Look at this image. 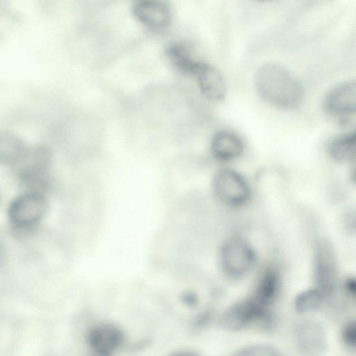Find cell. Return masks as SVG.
<instances>
[{
	"instance_id": "obj_1",
	"label": "cell",
	"mask_w": 356,
	"mask_h": 356,
	"mask_svg": "<svg viewBox=\"0 0 356 356\" xmlns=\"http://www.w3.org/2000/svg\"><path fill=\"white\" fill-rule=\"evenodd\" d=\"M254 79L258 95L273 106L293 109L302 101L304 89L300 80L280 64L262 65L257 70Z\"/></svg>"
},
{
	"instance_id": "obj_2",
	"label": "cell",
	"mask_w": 356,
	"mask_h": 356,
	"mask_svg": "<svg viewBox=\"0 0 356 356\" xmlns=\"http://www.w3.org/2000/svg\"><path fill=\"white\" fill-rule=\"evenodd\" d=\"M52 152L44 144L29 147L15 168L19 181L26 191L44 194L49 186V171Z\"/></svg>"
},
{
	"instance_id": "obj_3",
	"label": "cell",
	"mask_w": 356,
	"mask_h": 356,
	"mask_svg": "<svg viewBox=\"0 0 356 356\" xmlns=\"http://www.w3.org/2000/svg\"><path fill=\"white\" fill-rule=\"evenodd\" d=\"M47 208L48 202L44 194L25 191L10 202L8 215L15 229L26 231L39 223Z\"/></svg>"
},
{
	"instance_id": "obj_4",
	"label": "cell",
	"mask_w": 356,
	"mask_h": 356,
	"mask_svg": "<svg viewBox=\"0 0 356 356\" xmlns=\"http://www.w3.org/2000/svg\"><path fill=\"white\" fill-rule=\"evenodd\" d=\"M220 261L226 275L232 277H240L253 268L255 254L248 242L240 238H232L222 245Z\"/></svg>"
},
{
	"instance_id": "obj_5",
	"label": "cell",
	"mask_w": 356,
	"mask_h": 356,
	"mask_svg": "<svg viewBox=\"0 0 356 356\" xmlns=\"http://www.w3.org/2000/svg\"><path fill=\"white\" fill-rule=\"evenodd\" d=\"M213 191L218 199L231 207H240L248 202L250 188L245 178L230 168L218 170L213 179Z\"/></svg>"
},
{
	"instance_id": "obj_6",
	"label": "cell",
	"mask_w": 356,
	"mask_h": 356,
	"mask_svg": "<svg viewBox=\"0 0 356 356\" xmlns=\"http://www.w3.org/2000/svg\"><path fill=\"white\" fill-rule=\"evenodd\" d=\"M314 259L316 289L324 296H328L335 287L337 275L335 254L328 241L321 240L317 243Z\"/></svg>"
},
{
	"instance_id": "obj_7",
	"label": "cell",
	"mask_w": 356,
	"mask_h": 356,
	"mask_svg": "<svg viewBox=\"0 0 356 356\" xmlns=\"http://www.w3.org/2000/svg\"><path fill=\"white\" fill-rule=\"evenodd\" d=\"M324 111L332 118L343 120L356 111V81L348 80L328 91L323 102Z\"/></svg>"
},
{
	"instance_id": "obj_8",
	"label": "cell",
	"mask_w": 356,
	"mask_h": 356,
	"mask_svg": "<svg viewBox=\"0 0 356 356\" xmlns=\"http://www.w3.org/2000/svg\"><path fill=\"white\" fill-rule=\"evenodd\" d=\"M87 342L95 356H111L122 346V330L112 323L93 325L88 332Z\"/></svg>"
},
{
	"instance_id": "obj_9",
	"label": "cell",
	"mask_w": 356,
	"mask_h": 356,
	"mask_svg": "<svg viewBox=\"0 0 356 356\" xmlns=\"http://www.w3.org/2000/svg\"><path fill=\"white\" fill-rule=\"evenodd\" d=\"M202 92L208 99L219 102L226 95V82L220 71L211 64L198 61L193 65L190 72Z\"/></svg>"
},
{
	"instance_id": "obj_10",
	"label": "cell",
	"mask_w": 356,
	"mask_h": 356,
	"mask_svg": "<svg viewBox=\"0 0 356 356\" xmlns=\"http://www.w3.org/2000/svg\"><path fill=\"white\" fill-rule=\"evenodd\" d=\"M134 15L143 25L152 30L159 31L167 28L172 19V10L165 1L144 0L135 3Z\"/></svg>"
},
{
	"instance_id": "obj_11",
	"label": "cell",
	"mask_w": 356,
	"mask_h": 356,
	"mask_svg": "<svg viewBox=\"0 0 356 356\" xmlns=\"http://www.w3.org/2000/svg\"><path fill=\"white\" fill-rule=\"evenodd\" d=\"M265 308L253 298L241 301L223 314L220 321L222 326L229 331H239L254 321L264 318Z\"/></svg>"
},
{
	"instance_id": "obj_12",
	"label": "cell",
	"mask_w": 356,
	"mask_h": 356,
	"mask_svg": "<svg viewBox=\"0 0 356 356\" xmlns=\"http://www.w3.org/2000/svg\"><path fill=\"white\" fill-rule=\"evenodd\" d=\"M296 339L298 348L304 356H322L326 350V332L316 322L301 323L296 329Z\"/></svg>"
},
{
	"instance_id": "obj_13",
	"label": "cell",
	"mask_w": 356,
	"mask_h": 356,
	"mask_svg": "<svg viewBox=\"0 0 356 356\" xmlns=\"http://www.w3.org/2000/svg\"><path fill=\"white\" fill-rule=\"evenodd\" d=\"M244 144L241 138L229 131H220L211 139V151L220 161H231L238 158L243 152Z\"/></svg>"
},
{
	"instance_id": "obj_14",
	"label": "cell",
	"mask_w": 356,
	"mask_h": 356,
	"mask_svg": "<svg viewBox=\"0 0 356 356\" xmlns=\"http://www.w3.org/2000/svg\"><path fill=\"white\" fill-rule=\"evenodd\" d=\"M29 147L18 134L0 131V164L15 166L23 158Z\"/></svg>"
},
{
	"instance_id": "obj_15",
	"label": "cell",
	"mask_w": 356,
	"mask_h": 356,
	"mask_svg": "<svg viewBox=\"0 0 356 356\" xmlns=\"http://www.w3.org/2000/svg\"><path fill=\"white\" fill-rule=\"evenodd\" d=\"M278 288L279 278L277 273L273 269L268 268L259 280L253 299L266 307L276 298Z\"/></svg>"
},
{
	"instance_id": "obj_16",
	"label": "cell",
	"mask_w": 356,
	"mask_h": 356,
	"mask_svg": "<svg viewBox=\"0 0 356 356\" xmlns=\"http://www.w3.org/2000/svg\"><path fill=\"white\" fill-rule=\"evenodd\" d=\"M327 151L330 157L335 161L351 160L356 152L355 133H347L336 137L328 144Z\"/></svg>"
},
{
	"instance_id": "obj_17",
	"label": "cell",
	"mask_w": 356,
	"mask_h": 356,
	"mask_svg": "<svg viewBox=\"0 0 356 356\" xmlns=\"http://www.w3.org/2000/svg\"><path fill=\"white\" fill-rule=\"evenodd\" d=\"M165 53L174 67L184 73L190 74L196 60L186 44L180 42H172L166 47Z\"/></svg>"
},
{
	"instance_id": "obj_18",
	"label": "cell",
	"mask_w": 356,
	"mask_h": 356,
	"mask_svg": "<svg viewBox=\"0 0 356 356\" xmlns=\"http://www.w3.org/2000/svg\"><path fill=\"white\" fill-rule=\"evenodd\" d=\"M324 297L316 288L305 291L296 298V309L301 314L315 311L321 307Z\"/></svg>"
},
{
	"instance_id": "obj_19",
	"label": "cell",
	"mask_w": 356,
	"mask_h": 356,
	"mask_svg": "<svg viewBox=\"0 0 356 356\" xmlns=\"http://www.w3.org/2000/svg\"><path fill=\"white\" fill-rule=\"evenodd\" d=\"M232 356H278L277 351L271 346L263 344L244 347Z\"/></svg>"
},
{
	"instance_id": "obj_20",
	"label": "cell",
	"mask_w": 356,
	"mask_h": 356,
	"mask_svg": "<svg viewBox=\"0 0 356 356\" xmlns=\"http://www.w3.org/2000/svg\"><path fill=\"white\" fill-rule=\"evenodd\" d=\"M342 339L350 346H355L356 342V326L355 322L346 323L342 329Z\"/></svg>"
},
{
	"instance_id": "obj_21",
	"label": "cell",
	"mask_w": 356,
	"mask_h": 356,
	"mask_svg": "<svg viewBox=\"0 0 356 356\" xmlns=\"http://www.w3.org/2000/svg\"><path fill=\"white\" fill-rule=\"evenodd\" d=\"M170 356H198L191 351H179L172 354Z\"/></svg>"
},
{
	"instance_id": "obj_22",
	"label": "cell",
	"mask_w": 356,
	"mask_h": 356,
	"mask_svg": "<svg viewBox=\"0 0 356 356\" xmlns=\"http://www.w3.org/2000/svg\"><path fill=\"white\" fill-rule=\"evenodd\" d=\"M0 200H1V198H0Z\"/></svg>"
}]
</instances>
